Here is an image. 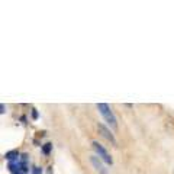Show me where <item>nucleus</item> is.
Instances as JSON below:
<instances>
[{"label": "nucleus", "mask_w": 174, "mask_h": 174, "mask_svg": "<svg viewBox=\"0 0 174 174\" xmlns=\"http://www.w3.org/2000/svg\"><path fill=\"white\" fill-rule=\"evenodd\" d=\"M97 128H99V131H100L102 136H105V138H106L107 141H110V142H112L113 145H116V144H118V142H116V139H115V136L112 135V132H110V131H109V129H107V128L105 126V125L99 123V125H97Z\"/></svg>", "instance_id": "3"}, {"label": "nucleus", "mask_w": 174, "mask_h": 174, "mask_svg": "<svg viewBox=\"0 0 174 174\" xmlns=\"http://www.w3.org/2000/svg\"><path fill=\"white\" fill-rule=\"evenodd\" d=\"M90 162L93 164V167L96 168V170H97L100 174H107V170L105 168V166L100 162V160H99V157H97V155H92V157H90Z\"/></svg>", "instance_id": "4"}, {"label": "nucleus", "mask_w": 174, "mask_h": 174, "mask_svg": "<svg viewBox=\"0 0 174 174\" xmlns=\"http://www.w3.org/2000/svg\"><path fill=\"white\" fill-rule=\"evenodd\" d=\"M51 149H52V144H49V142H48V144H44V145H42V152H44L45 155H49Z\"/></svg>", "instance_id": "7"}, {"label": "nucleus", "mask_w": 174, "mask_h": 174, "mask_svg": "<svg viewBox=\"0 0 174 174\" xmlns=\"http://www.w3.org/2000/svg\"><path fill=\"white\" fill-rule=\"evenodd\" d=\"M5 157H6V158L10 161V162H13L15 160H18L19 152H18V151H9V152H6V154H5Z\"/></svg>", "instance_id": "6"}, {"label": "nucleus", "mask_w": 174, "mask_h": 174, "mask_svg": "<svg viewBox=\"0 0 174 174\" xmlns=\"http://www.w3.org/2000/svg\"><path fill=\"white\" fill-rule=\"evenodd\" d=\"M9 171H12L13 174H22V166H20L19 162H9Z\"/></svg>", "instance_id": "5"}, {"label": "nucleus", "mask_w": 174, "mask_h": 174, "mask_svg": "<svg viewBox=\"0 0 174 174\" xmlns=\"http://www.w3.org/2000/svg\"><path fill=\"white\" fill-rule=\"evenodd\" d=\"M5 109H6V107H5V105L2 103V105H0V113H2V115H3V113H5V112H6Z\"/></svg>", "instance_id": "10"}, {"label": "nucleus", "mask_w": 174, "mask_h": 174, "mask_svg": "<svg viewBox=\"0 0 174 174\" xmlns=\"http://www.w3.org/2000/svg\"><path fill=\"white\" fill-rule=\"evenodd\" d=\"M92 145H93L94 151L97 152V155H99V157H100V158L105 161V162H107V164H112V162H113L112 157L107 154V151H106V149H105L103 147H102V145L99 144V142H97V141H93V142H92Z\"/></svg>", "instance_id": "2"}, {"label": "nucleus", "mask_w": 174, "mask_h": 174, "mask_svg": "<svg viewBox=\"0 0 174 174\" xmlns=\"http://www.w3.org/2000/svg\"><path fill=\"white\" fill-rule=\"evenodd\" d=\"M41 173H42V168L34 167V170H32V174H41Z\"/></svg>", "instance_id": "8"}, {"label": "nucleus", "mask_w": 174, "mask_h": 174, "mask_svg": "<svg viewBox=\"0 0 174 174\" xmlns=\"http://www.w3.org/2000/svg\"><path fill=\"white\" fill-rule=\"evenodd\" d=\"M32 118H34V119H38V110H36V109H32Z\"/></svg>", "instance_id": "9"}, {"label": "nucleus", "mask_w": 174, "mask_h": 174, "mask_svg": "<svg viewBox=\"0 0 174 174\" xmlns=\"http://www.w3.org/2000/svg\"><path fill=\"white\" fill-rule=\"evenodd\" d=\"M96 107H97V110L100 112L102 116L105 118V121L113 128V129H116V128H118V121H116V116L113 115V112L110 110L109 105H106V103H97Z\"/></svg>", "instance_id": "1"}]
</instances>
